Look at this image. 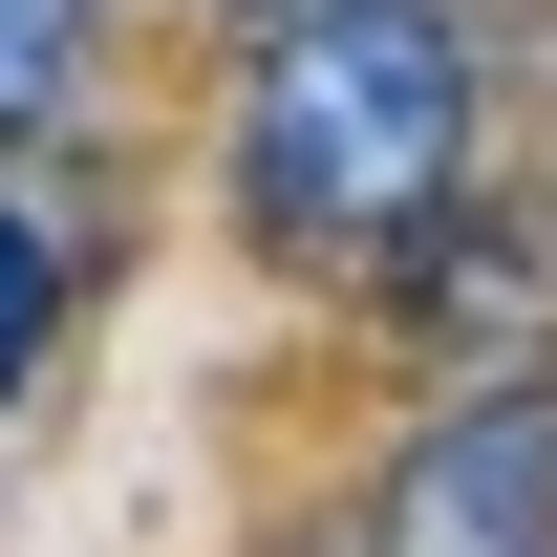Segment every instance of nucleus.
<instances>
[{
    "label": "nucleus",
    "mask_w": 557,
    "mask_h": 557,
    "mask_svg": "<svg viewBox=\"0 0 557 557\" xmlns=\"http://www.w3.org/2000/svg\"><path fill=\"white\" fill-rule=\"evenodd\" d=\"M86 44H108V0H0V129H65Z\"/></svg>",
    "instance_id": "7ed1b4c3"
},
{
    "label": "nucleus",
    "mask_w": 557,
    "mask_h": 557,
    "mask_svg": "<svg viewBox=\"0 0 557 557\" xmlns=\"http://www.w3.org/2000/svg\"><path fill=\"white\" fill-rule=\"evenodd\" d=\"M44 344H65V236H44V214L0 194V408L44 386Z\"/></svg>",
    "instance_id": "20e7f679"
},
{
    "label": "nucleus",
    "mask_w": 557,
    "mask_h": 557,
    "mask_svg": "<svg viewBox=\"0 0 557 557\" xmlns=\"http://www.w3.org/2000/svg\"><path fill=\"white\" fill-rule=\"evenodd\" d=\"M386 557H557V408L493 386L386 472Z\"/></svg>",
    "instance_id": "f03ea898"
},
{
    "label": "nucleus",
    "mask_w": 557,
    "mask_h": 557,
    "mask_svg": "<svg viewBox=\"0 0 557 557\" xmlns=\"http://www.w3.org/2000/svg\"><path fill=\"white\" fill-rule=\"evenodd\" d=\"M236 236L300 278H364L408 258L450 172H472V44H450V0H278L258 65H236Z\"/></svg>",
    "instance_id": "f257e3e1"
}]
</instances>
